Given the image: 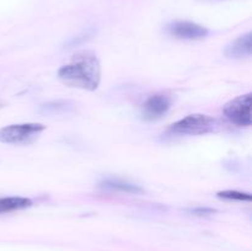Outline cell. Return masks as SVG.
<instances>
[{"mask_svg": "<svg viewBox=\"0 0 252 251\" xmlns=\"http://www.w3.org/2000/svg\"><path fill=\"white\" fill-rule=\"evenodd\" d=\"M58 79L69 88L96 90L101 81L100 62L93 52H80L68 64L59 68Z\"/></svg>", "mask_w": 252, "mask_h": 251, "instance_id": "cell-1", "label": "cell"}, {"mask_svg": "<svg viewBox=\"0 0 252 251\" xmlns=\"http://www.w3.org/2000/svg\"><path fill=\"white\" fill-rule=\"evenodd\" d=\"M46 126L41 123H21L0 128V143L15 145H27L36 142Z\"/></svg>", "mask_w": 252, "mask_h": 251, "instance_id": "cell-2", "label": "cell"}, {"mask_svg": "<svg viewBox=\"0 0 252 251\" xmlns=\"http://www.w3.org/2000/svg\"><path fill=\"white\" fill-rule=\"evenodd\" d=\"M217 121L207 115H191L170 126L169 132L176 135H201L214 132Z\"/></svg>", "mask_w": 252, "mask_h": 251, "instance_id": "cell-3", "label": "cell"}, {"mask_svg": "<svg viewBox=\"0 0 252 251\" xmlns=\"http://www.w3.org/2000/svg\"><path fill=\"white\" fill-rule=\"evenodd\" d=\"M252 94L238 96L224 106V115L239 127H249L252 123Z\"/></svg>", "mask_w": 252, "mask_h": 251, "instance_id": "cell-4", "label": "cell"}, {"mask_svg": "<svg viewBox=\"0 0 252 251\" xmlns=\"http://www.w3.org/2000/svg\"><path fill=\"white\" fill-rule=\"evenodd\" d=\"M166 30L171 36L181 39H191V41L206 38L209 33L207 27L189 21L171 22V24L167 25Z\"/></svg>", "mask_w": 252, "mask_h": 251, "instance_id": "cell-5", "label": "cell"}, {"mask_svg": "<svg viewBox=\"0 0 252 251\" xmlns=\"http://www.w3.org/2000/svg\"><path fill=\"white\" fill-rule=\"evenodd\" d=\"M170 106H171V101L167 96L160 95V94L150 96L143 106V118L147 121L159 120L169 111Z\"/></svg>", "mask_w": 252, "mask_h": 251, "instance_id": "cell-6", "label": "cell"}, {"mask_svg": "<svg viewBox=\"0 0 252 251\" xmlns=\"http://www.w3.org/2000/svg\"><path fill=\"white\" fill-rule=\"evenodd\" d=\"M225 56L229 58H244V57H250L252 53V33L243 34L235 41L228 44L225 48Z\"/></svg>", "mask_w": 252, "mask_h": 251, "instance_id": "cell-7", "label": "cell"}, {"mask_svg": "<svg viewBox=\"0 0 252 251\" xmlns=\"http://www.w3.org/2000/svg\"><path fill=\"white\" fill-rule=\"evenodd\" d=\"M100 187L107 191H117V192H125V193H132V194H139L143 193V188L138 185L130 184V182L123 181V180L118 179H108L105 180L100 184Z\"/></svg>", "mask_w": 252, "mask_h": 251, "instance_id": "cell-8", "label": "cell"}, {"mask_svg": "<svg viewBox=\"0 0 252 251\" xmlns=\"http://www.w3.org/2000/svg\"><path fill=\"white\" fill-rule=\"evenodd\" d=\"M32 206V201L26 197H2L0 198V214L20 211Z\"/></svg>", "mask_w": 252, "mask_h": 251, "instance_id": "cell-9", "label": "cell"}, {"mask_svg": "<svg viewBox=\"0 0 252 251\" xmlns=\"http://www.w3.org/2000/svg\"><path fill=\"white\" fill-rule=\"evenodd\" d=\"M74 103L70 101H52V102L44 103L39 108V112L44 115H59V113H66L74 110Z\"/></svg>", "mask_w": 252, "mask_h": 251, "instance_id": "cell-10", "label": "cell"}, {"mask_svg": "<svg viewBox=\"0 0 252 251\" xmlns=\"http://www.w3.org/2000/svg\"><path fill=\"white\" fill-rule=\"evenodd\" d=\"M219 198L229 199V201H246L250 202L252 199L250 193H244L239 191H220L217 193Z\"/></svg>", "mask_w": 252, "mask_h": 251, "instance_id": "cell-11", "label": "cell"}, {"mask_svg": "<svg viewBox=\"0 0 252 251\" xmlns=\"http://www.w3.org/2000/svg\"><path fill=\"white\" fill-rule=\"evenodd\" d=\"M189 213L194 214V216H211V214L216 213V209L213 208H194L189 209Z\"/></svg>", "mask_w": 252, "mask_h": 251, "instance_id": "cell-12", "label": "cell"}]
</instances>
